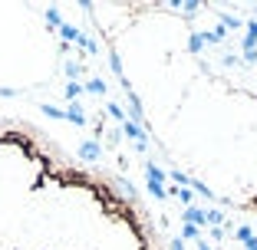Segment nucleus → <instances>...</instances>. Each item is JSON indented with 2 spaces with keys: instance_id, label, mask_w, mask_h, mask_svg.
Returning a JSON list of instances; mask_svg holds the SVG:
<instances>
[{
  "instance_id": "f257e3e1",
  "label": "nucleus",
  "mask_w": 257,
  "mask_h": 250,
  "mask_svg": "<svg viewBox=\"0 0 257 250\" xmlns=\"http://www.w3.org/2000/svg\"><path fill=\"white\" fill-rule=\"evenodd\" d=\"M0 250H168L145 201L0 112Z\"/></svg>"
}]
</instances>
